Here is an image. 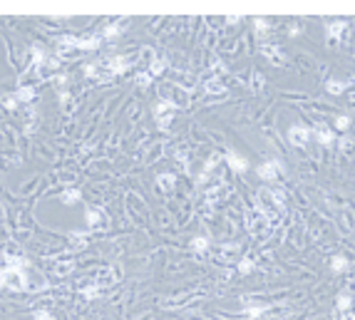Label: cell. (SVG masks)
<instances>
[{"mask_svg": "<svg viewBox=\"0 0 355 320\" xmlns=\"http://www.w3.org/2000/svg\"><path fill=\"white\" fill-rule=\"evenodd\" d=\"M172 124V114H164V117H159V127L162 129H169Z\"/></svg>", "mask_w": 355, "mask_h": 320, "instance_id": "cell-30", "label": "cell"}, {"mask_svg": "<svg viewBox=\"0 0 355 320\" xmlns=\"http://www.w3.org/2000/svg\"><path fill=\"white\" fill-rule=\"evenodd\" d=\"M120 30H122V25H110V28H104V32H102V38H107V40H112V38H117V35H120Z\"/></svg>", "mask_w": 355, "mask_h": 320, "instance_id": "cell-23", "label": "cell"}, {"mask_svg": "<svg viewBox=\"0 0 355 320\" xmlns=\"http://www.w3.org/2000/svg\"><path fill=\"white\" fill-rule=\"evenodd\" d=\"M224 162H226V164H228V169H231V172H236V174H244V172L248 169V162H246V156H238L236 152H226Z\"/></svg>", "mask_w": 355, "mask_h": 320, "instance_id": "cell-4", "label": "cell"}, {"mask_svg": "<svg viewBox=\"0 0 355 320\" xmlns=\"http://www.w3.org/2000/svg\"><path fill=\"white\" fill-rule=\"evenodd\" d=\"M338 146H340L343 152H350V149H353V139H350V136H340Z\"/></svg>", "mask_w": 355, "mask_h": 320, "instance_id": "cell-24", "label": "cell"}, {"mask_svg": "<svg viewBox=\"0 0 355 320\" xmlns=\"http://www.w3.org/2000/svg\"><path fill=\"white\" fill-rule=\"evenodd\" d=\"M336 306H338V310H348V308L353 306V298H350L348 293H343V296H338V300H336Z\"/></svg>", "mask_w": 355, "mask_h": 320, "instance_id": "cell-19", "label": "cell"}, {"mask_svg": "<svg viewBox=\"0 0 355 320\" xmlns=\"http://www.w3.org/2000/svg\"><path fill=\"white\" fill-rule=\"evenodd\" d=\"M348 266H350V263H348V258H346V256H333V258H330V268H333L336 273L348 270Z\"/></svg>", "mask_w": 355, "mask_h": 320, "instance_id": "cell-14", "label": "cell"}, {"mask_svg": "<svg viewBox=\"0 0 355 320\" xmlns=\"http://www.w3.org/2000/svg\"><path fill=\"white\" fill-rule=\"evenodd\" d=\"M350 320H355V316H353V318H350Z\"/></svg>", "mask_w": 355, "mask_h": 320, "instance_id": "cell-32", "label": "cell"}, {"mask_svg": "<svg viewBox=\"0 0 355 320\" xmlns=\"http://www.w3.org/2000/svg\"><path fill=\"white\" fill-rule=\"evenodd\" d=\"M206 90L209 92H224V84L218 80H212V82H206Z\"/></svg>", "mask_w": 355, "mask_h": 320, "instance_id": "cell-29", "label": "cell"}, {"mask_svg": "<svg viewBox=\"0 0 355 320\" xmlns=\"http://www.w3.org/2000/svg\"><path fill=\"white\" fill-rule=\"evenodd\" d=\"M12 94H15V100H18L20 104H28V102H32V100H35V90H32L30 84H22V87H18V90H15Z\"/></svg>", "mask_w": 355, "mask_h": 320, "instance_id": "cell-8", "label": "cell"}, {"mask_svg": "<svg viewBox=\"0 0 355 320\" xmlns=\"http://www.w3.org/2000/svg\"><path fill=\"white\" fill-rule=\"evenodd\" d=\"M5 286L12 288V290H25L28 288L25 270H5Z\"/></svg>", "mask_w": 355, "mask_h": 320, "instance_id": "cell-3", "label": "cell"}, {"mask_svg": "<svg viewBox=\"0 0 355 320\" xmlns=\"http://www.w3.org/2000/svg\"><path fill=\"white\" fill-rule=\"evenodd\" d=\"M32 320H52V313H50V310H35V313H32Z\"/></svg>", "mask_w": 355, "mask_h": 320, "instance_id": "cell-26", "label": "cell"}, {"mask_svg": "<svg viewBox=\"0 0 355 320\" xmlns=\"http://www.w3.org/2000/svg\"><path fill=\"white\" fill-rule=\"evenodd\" d=\"M192 248H194L196 254H206V251H209V238H206V236H194V238H192Z\"/></svg>", "mask_w": 355, "mask_h": 320, "instance_id": "cell-12", "label": "cell"}, {"mask_svg": "<svg viewBox=\"0 0 355 320\" xmlns=\"http://www.w3.org/2000/svg\"><path fill=\"white\" fill-rule=\"evenodd\" d=\"M104 67L110 70V77H114V74H122L127 67H130V58H122V55H114V58H110Z\"/></svg>", "mask_w": 355, "mask_h": 320, "instance_id": "cell-5", "label": "cell"}, {"mask_svg": "<svg viewBox=\"0 0 355 320\" xmlns=\"http://www.w3.org/2000/svg\"><path fill=\"white\" fill-rule=\"evenodd\" d=\"M261 313H266V306H254V308H244V318H258Z\"/></svg>", "mask_w": 355, "mask_h": 320, "instance_id": "cell-20", "label": "cell"}, {"mask_svg": "<svg viewBox=\"0 0 355 320\" xmlns=\"http://www.w3.org/2000/svg\"><path fill=\"white\" fill-rule=\"evenodd\" d=\"M254 25H256V30H258V32H266V30H268V20H264V18H256V20H254Z\"/></svg>", "mask_w": 355, "mask_h": 320, "instance_id": "cell-27", "label": "cell"}, {"mask_svg": "<svg viewBox=\"0 0 355 320\" xmlns=\"http://www.w3.org/2000/svg\"><path fill=\"white\" fill-rule=\"evenodd\" d=\"M174 182H176V176H174V174H162V176H156L159 189H172V186H174Z\"/></svg>", "mask_w": 355, "mask_h": 320, "instance_id": "cell-17", "label": "cell"}, {"mask_svg": "<svg viewBox=\"0 0 355 320\" xmlns=\"http://www.w3.org/2000/svg\"><path fill=\"white\" fill-rule=\"evenodd\" d=\"M346 87H348V84H346V82H340V80H328V82H326V90H328L330 94H343V92H346Z\"/></svg>", "mask_w": 355, "mask_h": 320, "instance_id": "cell-13", "label": "cell"}, {"mask_svg": "<svg viewBox=\"0 0 355 320\" xmlns=\"http://www.w3.org/2000/svg\"><path fill=\"white\" fill-rule=\"evenodd\" d=\"M310 136H313V129L303 127V124H290V129H288V139H290V144H296V146L308 144Z\"/></svg>", "mask_w": 355, "mask_h": 320, "instance_id": "cell-1", "label": "cell"}, {"mask_svg": "<svg viewBox=\"0 0 355 320\" xmlns=\"http://www.w3.org/2000/svg\"><path fill=\"white\" fill-rule=\"evenodd\" d=\"M313 136H316V142H318V144H323V146H330V144H336V134H333L330 129L316 127V129H313Z\"/></svg>", "mask_w": 355, "mask_h": 320, "instance_id": "cell-6", "label": "cell"}, {"mask_svg": "<svg viewBox=\"0 0 355 320\" xmlns=\"http://www.w3.org/2000/svg\"><path fill=\"white\" fill-rule=\"evenodd\" d=\"M261 52H264V55H266L271 62H276V64L284 62V52H278V50L274 48V42H266V45L261 48Z\"/></svg>", "mask_w": 355, "mask_h": 320, "instance_id": "cell-10", "label": "cell"}, {"mask_svg": "<svg viewBox=\"0 0 355 320\" xmlns=\"http://www.w3.org/2000/svg\"><path fill=\"white\" fill-rule=\"evenodd\" d=\"M348 127H350V117H348V114H338V117H336V129H338V132H346Z\"/></svg>", "mask_w": 355, "mask_h": 320, "instance_id": "cell-21", "label": "cell"}, {"mask_svg": "<svg viewBox=\"0 0 355 320\" xmlns=\"http://www.w3.org/2000/svg\"><path fill=\"white\" fill-rule=\"evenodd\" d=\"M348 28V20H333V22H328V28H326V35L328 38H333V40H338L340 35H343V30Z\"/></svg>", "mask_w": 355, "mask_h": 320, "instance_id": "cell-7", "label": "cell"}, {"mask_svg": "<svg viewBox=\"0 0 355 320\" xmlns=\"http://www.w3.org/2000/svg\"><path fill=\"white\" fill-rule=\"evenodd\" d=\"M172 110H176V104H174L172 100H159V102H156V107H154V114H156V117H162V114H169Z\"/></svg>", "mask_w": 355, "mask_h": 320, "instance_id": "cell-11", "label": "cell"}, {"mask_svg": "<svg viewBox=\"0 0 355 320\" xmlns=\"http://www.w3.org/2000/svg\"><path fill=\"white\" fill-rule=\"evenodd\" d=\"M164 70H166V60H154V62L149 64V70H146V72H149L152 77H156V74H162Z\"/></svg>", "mask_w": 355, "mask_h": 320, "instance_id": "cell-18", "label": "cell"}, {"mask_svg": "<svg viewBox=\"0 0 355 320\" xmlns=\"http://www.w3.org/2000/svg\"><path fill=\"white\" fill-rule=\"evenodd\" d=\"M281 172H284L281 162H278V159H271V162H266V164L258 166V179H264V182H276Z\"/></svg>", "mask_w": 355, "mask_h": 320, "instance_id": "cell-2", "label": "cell"}, {"mask_svg": "<svg viewBox=\"0 0 355 320\" xmlns=\"http://www.w3.org/2000/svg\"><path fill=\"white\" fill-rule=\"evenodd\" d=\"M2 104H5V107H8V110H15V107H18V104H20V102H18V100H15V94H8V97H5V100H2Z\"/></svg>", "mask_w": 355, "mask_h": 320, "instance_id": "cell-28", "label": "cell"}, {"mask_svg": "<svg viewBox=\"0 0 355 320\" xmlns=\"http://www.w3.org/2000/svg\"><path fill=\"white\" fill-rule=\"evenodd\" d=\"M60 198H62V204H68V206H70V204H74V201H80V198H82V192H80V189H68V192H62Z\"/></svg>", "mask_w": 355, "mask_h": 320, "instance_id": "cell-16", "label": "cell"}, {"mask_svg": "<svg viewBox=\"0 0 355 320\" xmlns=\"http://www.w3.org/2000/svg\"><path fill=\"white\" fill-rule=\"evenodd\" d=\"M102 45V38L94 35V38H77V50H97Z\"/></svg>", "mask_w": 355, "mask_h": 320, "instance_id": "cell-9", "label": "cell"}, {"mask_svg": "<svg viewBox=\"0 0 355 320\" xmlns=\"http://www.w3.org/2000/svg\"><path fill=\"white\" fill-rule=\"evenodd\" d=\"M72 270V263H65V266H58V273L60 276H65V273H70Z\"/></svg>", "mask_w": 355, "mask_h": 320, "instance_id": "cell-31", "label": "cell"}, {"mask_svg": "<svg viewBox=\"0 0 355 320\" xmlns=\"http://www.w3.org/2000/svg\"><path fill=\"white\" fill-rule=\"evenodd\" d=\"M254 270H256L254 258H241V260H238V273H241V276H248V273H254Z\"/></svg>", "mask_w": 355, "mask_h": 320, "instance_id": "cell-15", "label": "cell"}, {"mask_svg": "<svg viewBox=\"0 0 355 320\" xmlns=\"http://www.w3.org/2000/svg\"><path fill=\"white\" fill-rule=\"evenodd\" d=\"M100 221H102V214L94 211V208H87V224H90V226H97Z\"/></svg>", "mask_w": 355, "mask_h": 320, "instance_id": "cell-22", "label": "cell"}, {"mask_svg": "<svg viewBox=\"0 0 355 320\" xmlns=\"http://www.w3.org/2000/svg\"><path fill=\"white\" fill-rule=\"evenodd\" d=\"M152 80H154V77H152L149 72H140V74H137V84H142V87H146Z\"/></svg>", "mask_w": 355, "mask_h": 320, "instance_id": "cell-25", "label": "cell"}]
</instances>
